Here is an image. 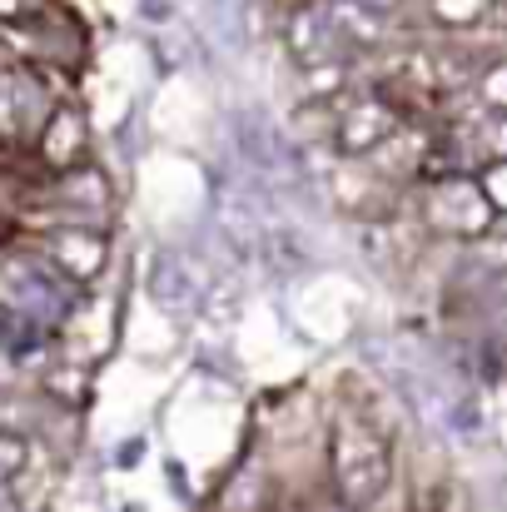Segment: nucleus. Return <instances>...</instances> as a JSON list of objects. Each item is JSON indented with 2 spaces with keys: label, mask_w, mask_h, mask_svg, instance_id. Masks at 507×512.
<instances>
[{
  "label": "nucleus",
  "mask_w": 507,
  "mask_h": 512,
  "mask_svg": "<svg viewBox=\"0 0 507 512\" xmlns=\"http://www.w3.org/2000/svg\"><path fill=\"white\" fill-rule=\"evenodd\" d=\"M483 194H488V199H493L498 209H507V160L483 174Z\"/></svg>",
  "instance_id": "nucleus-1"
},
{
  "label": "nucleus",
  "mask_w": 507,
  "mask_h": 512,
  "mask_svg": "<svg viewBox=\"0 0 507 512\" xmlns=\"http://www.w3.org/2000/svg\"><path fill=\"white\" fill-rule=\"evenodd\" d=\"M488 100H493V105H503V110H507V65H498V70L488 75Z\"/></svg>",
  "instance_id": "nucleus-2"
},
{
  "label": "nucleus",
  "mask_w": 507,
  "mask_h": 512,
  "mask_svg": "<svg viewBox=\"0 0 507 512\" xmlns=\"http://www.w3.org/2000/svg\"><path fill=\"white\" fill-rule=\"evenodd\" d=\"M503 155H507V120H503Z\"/></svg>",
  "instance_id": "nucleus-3"
}]
</instances>
